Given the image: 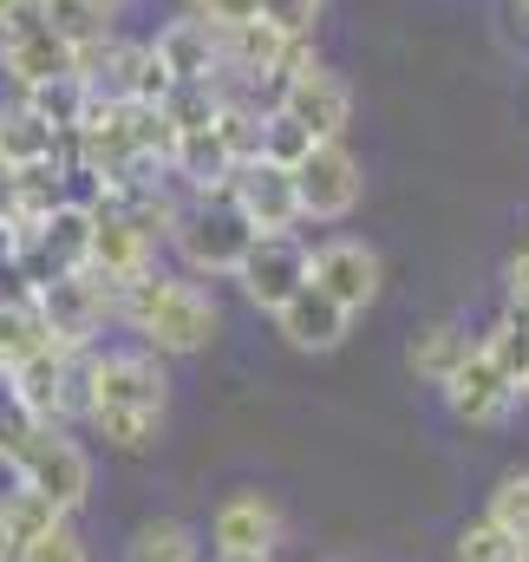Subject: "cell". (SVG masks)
Segmentation results:
<instances>
[{
    "instance_id": "ac0fdd59",
    "label": "cell",
    "mask_w": 529,
    "mask_h": 562,
    "mask_svg": "<svg viewBox=\"0 0 529 562\" xmlns=\"http://www.w3.org/2000/svg\"><path fill=\"white\" fill-rule=\"evenodd\" d=\"M464 353H471V334H464L458 321H431V327H418V334L405 340V367H412L425 386H444V380L464 367Z\"/></svg>"
},
{
    "instance_id": "603a6c76",
    "label": "cell",
    "mask_w": 529,
    "mask_h": 562,
    "mask_svg": "<svg viewBox=\"0 0 529 562\" xmlns=\"http://www.w3.org/2000/svg\"><path fill=\"white\" fill-rule=\"evenodd\" d=\"M307 150H314V138H307V132H301V125H294L281 105H268V112H262V150H256V157L281 164V170H294Z\"/></svg>"
},
{
    "instance_id": "e575fe53",
    "label": "cell",
    "mask_w": 529,
    "mask_h": 562,
    "mask_svg": "<svg viewBox=\"0 0 529 562\" xmlns=\"http://www.w3.org/2000/svg\"><path fill=\"white\" fill-rule=\"evenodd\" d=\"M183 7H190V0H183Z\"/></svg>"
},
{
    "instance_id": "9a60e30c",
    "label": "cell",
    "mask_w": 529,
    "mask_h": 562,
    "mask_svg": "<svg viewBox=\"0 0 529 562\" xmlns=\"http://www.w3.org/2000/svg\"><path fill=\"white\" fill-rule=\"evenodd\" d=\"M157 59L170 66V79L183 86H216V72H223V26H210L203 13H177L170 26H157Z\"/></svg>"
},
{
    "instance_id": "6da1fadb",
    "label": "cell",
    "mask_w": 529,
    "mask_h": 562,
    "mask_svg": "<svg viewBox=\"0 0 529 562\" xmlns=\"http://www.w3.org/2000/svg\"><path fill=\"white\" fill-rule=\"evenodd\" d=\"M170 413V373L150 347H92V400L86 425L112 445V451H150Z\"/></svg>"
},
{
    "instance_id": "7402d4cb",
    "label": "cell",
    "mask_w": 529,
    "mask_h": 562,
    "mask_svg": "<svg viewBox=\"0 0 529 562\" xmlns=\"http://www.w3.org/2000/svg\"><path fill=\"white\" fill-rule=\"evenodd\" d=\"M477 340H484V347L497 353V367H504V373L524 386V373H529V321H517V314L504 307V314H497V321H491Z\"/></svg>"
},
{
    "instance_id": "1f68e13d",
    "label": "cell",
    "mask_w": 529,
    "mask_h": 562,
    "mask_svg": "<svg viewBox=\"0 0 529 562\" xmlns=\"http://www.w3.org/2000/svg\"><path fill=\"white\" fill-rule=\"evenodd\" d=\"M524 406H529V373H524Z\"/></svg>"
},
{
    "instance_id": "f1b7e54d",
    "label": "cell",
    "mask_w": 529,
    "mask_h": 562,
    "mask_svg": "<svg viewBox=\"0 0 529 562\" xmlns=\"http://www.w3.org/2000/svg\"><path fill=\"white\" fill-rule=\"evenodd\" d=\"M504 288L510 294H529V236L510 249V262H504Z\"/></svg>"
},
{
    "instance_id": "5bb4252c",
    "label": "cell",
    "mask_w": 529,
    "mask_h": 562,
    "mask_svg": "<svg viewBox=\"0 0 529 562\" xmlns=\"http://www.w3.org/2000/svg\"><path fill=\"white\" fill-rule=\"evenodd\" d=\"M268 321H274V334H281L294 353H334V347L353 334V314H347L334 294H320L314 281H307V288H294Z\"/></svg>"
},
{
    "instance_id": "4316f807",
    "label": "cell",
    "mask_w": 529,
    "mask_h": 562,
    "mask_svg": "<svg viewBox=\"0 0 529 562\" xmlns=\"http://www.w3.org/2000/svg\"><path fill=\"white\" fill-rule=\"evenodd\" d=\"M320 7L327 0H262V13L274 33H288V40H314V26H320Z\"/></svg>"
},
{
    "instance_id": "cb8c5ba5",
    "label": "cell",
    "mask_w": 529,
    "mask_h": 562,
    "mask_svg": "<svg viewBox=\"0 0 529 562\" xmlns=\"http://www.w3.org/2000/svg\"><path fill=\"white\" fill-rule=\"evenodd\" d=\"M451 562H517V537H510V530H497L491 517H477V524H464V530H458Z\"/></svg>"
},
{
    "instance_id": "836d02e7",
    "label": "cell",
    "mask_w": 529,
    "mask_h": 562,
    "mask_svg": "<svg viewBox=\"0 0 529 562\" xmlns=\"http://www.w3.org/2000/svg\"><path fill=\"white\" fill-rule=\"evenodd\" d=\"M119 7H125V0H119Z\"/></svg>"
},
{
    "instance_id": "277c9868",
    "label": "cell",
    "mask_w": 529,
    "mask_h": 562,
    "mask_svg": "<svg viewBox=\"0 0 529 562\" xmlns=\"http://www.w3.org/2000/svg\"><path fill=\"white\" fill-rule=\"evenodd\" d=\"M7 477L26 484L33 497H46L59 517H72V510L92 497V451H86L59 419H46V425H33V438L13 451Z\"/></svg>"
},
{
    "instance_id": "52a82bcc",
    "label": "cell",
    "mask_w": 529,
    "mask_h": 562,
    "mask_svg": "<svg viewBox=\"0 0 529 562\" xmlns=\"http://www.w3.org/2000/svg\"><path fill=\"white\" fill-rule=\"evenodd\" d=\"M444 393V406L458 413L464 425H477V431H497V425L517 419V406H524V386L497 367V353L484 347V340H471V353H464V367L438 386Z\"/></svg>"
},
{
    "instance_id": "d6a6232c",
    "label": "cell",
    "mask_w": 529,
    "mask_h": 562,
    "mask_svg": "<svg viewBox=\"0 0 529 562\" xmlns=\"http://www.w3.org/2000/svg\"><path fill=\"white\" fill-rule=\"evenodd\" d=\"M216 562H243V557H216Z\"/></svg>"
},
{
    "instance_id": "83f0119b",
    "label": "cell",
    "mask_w": 529,
    "mask_h": 562,
    "mask_svg": "<svg viewBox=\"0 0 529 562\" xmlns=\"http://www.w3.org/2000/svg\"><path fill=\"white\" fill-rule=\"evenodd\" d=\"M190 13H203L210 26H243L262 13V0H190Z\"/></svg>"
},
{
    "instance_id": "e0dca14e",
    "label": "cell",
    "mask_w": 529,
    "mask_h": 562,
    "mask_svg": "<svg viewBox=\"0 0 529 562\" xmlns=\"http://www.w3.org/2000/svg\"><path fill=\"white\" fill-rule=\"evenodd\" d=\"M46 7V26L86 59V53H99L105 40H119V0H40Z\"/></svg>"
},
{
    "instance_id": "8fae6325",
    "label": "cell",
    "mask_w": 529,
    "mask_h": 562,
    "mask_svg": "<svg viewBox=\"0 0 529 562\" xmlns=\"http://www.w3.org/2000/svg\"><path fill=\"white\" fill-rule=\"evenodd\" d=\"M307 236H294V229H281V236H256L249 243V256H243V269H236V288H243V301L256 307V314H274L294 288H307Z\"/></svg>"
},
{
    "instance_id": "4dcf8cb0",
    "label": "cell",
    "mask_w": 529,
    "mask_h": 562,
    "mask_svg": "<svg viewBox=\"0 0 529 562\" xmlns=\"http://www.w3.org/2000/svg\"><path fill=\"white\" fill-rule=\"evenodd\" d=\"M517 13H524V20H529V0H517Z\"/></svg>"
},
{
    "instance_id": "484cf974",
    "label": "cell",
    "mask_w": 529,
    "mask_h": 562,
    "mask_svg": "<svg viewBox=\"0 0 529 562\" xmlns=\"http://www.w3.org/2000/svg\"><path fill=\"white\" fill-rule=\"evenodd\" d=\"M484 517H491L497 530L524 537V530H529V471H510V477H497V491L484 497Z\"/></svg>"
},
{
    "instance_id": "ffe728a7",
    "label": "cell",
    "mask_w": 529,
    "mask_h": 562,
    "mask_svg": "<svg viewBox=\"0 0 529 562\" xmlns=\"http://www.w3.org/2000/svg\"><path fill=\"white\" fill-rule=\"evenodd\" d=\"M59 510L46 504V497H33L26 484H13V491H0V562H13L46 524H53Z\"/></svg>"
},
{
    "instance_id": "d6986e66",
    "label": "cell",
    "mask_w": 529,
    "mask_h": 562,
    "mask_svg": "<svg viewBox=\"0 0 529 562\" xmlns=\"http://www.w3.org/2000/svg\"><path fill=\"white\" fill-rule=\"evenodd\" d=\"M20 105H26L46 132H59V138H66V132H79V125L92 119V86H86L79 72H66V79L26 86V92H20Z\"/></svg>"
},
{
    "instance_id": "f546056e",
    "label": "cell",
    "mask_w": 529,
    "mask_h": 562,
    "mask_svg": "<svg viewBox=\"0 0 529 562\" xmlns=\"http://www.w3.org/2000/svg\"><path fill=\"white\" fill-rule=\"evenodd\" d=\"M517 562H529V530H524V537H517Z\"/></svg>"
},
{
    "instance_id": "ba28073f",
    "label": "cell",
    "mask_w": 529,
    "mask_h": 562,
    "mask_svg": "<svg viewBox=\"0 0 529 562\" xmlns=\"http://www.w3.org/2000/svg\"><path fill=\"white\" fill-rule=\"evenodd\" d=\"M274 105H281L314 144L347 138V125H353V86H347L334 66H320V59L294 66V72L274 86Z\"/></svg>"
},
{
    "instance_id": "2e32d148",
    "label": "cell",
    "mask_w": 529,
    "mask_h": 562,
    "mask_svg": "<svg viewBox=\"0 0 529 562\" xmlns=\"http://www.w3.org/2000/svg\"><path fill=\"white\" fill-rule=\"evenodd\" d=\"M0 72L13 79V92H26V86H46V79L79 72V53H72L53 26H33L26 40H13V46L0 53Z\"/></svg>"
},
{
    "instance_id": "30bf717a",
    "label": "cell",
    "mask_w": 529,
    "mask_h": 562,
    "mask_svg": "<svg viewBox=\"0 0 529 562\" xmlns=\"http://www.w3.org/2000/svg\"><path fill=\"white\" fill-rule=\"evenodd\" d=\"M307 281H314L320 294H334L347 314H367V307L380 301V288H386V262H380V249L360 243V236H327V243L307 249Z\"/></svg>"
},
{
    "instance_id": "8992f818",
    "label": "cell",
    "mask_w": 529,
    "mask_h": 562,
    "mask_svg": "<svg viewBox=\"0 0 529 562\" xmlns=\"http://www.w3.org/2000/svg\"><path fill=\"white\" fill-rule=\"evenodd\" d=\"M360 190H367V170H360V157L347 150V138L314 144V150L294 164L301 223H347V216L360 210Z\"/></svg>"
},
{
    "instance_id": "44dd1931",
    "label": "cell",
    "mask_w": 529,
    "mask_h": 562,
    "mask_svg": "<svg viewBox=\"0 0 529 562\" xmlns=\"http://www.w3.org/2000/svg\"><path fill=\"white\" fill-rule=\"evenodd\" d=\"M125 562H203V550H196V530H190V524H177V517H150V524H137L132 557Z\"/></svg>"
},
{
    "instance_id": "9c48e42d",
    "label": "cell",
    "mask_w": 529,
    "mask_h": 562,
    "mask_svg": "<svg viewBox=\"0 0 529 562\" xmlns=\"http://www.w3.org/2000/svg\"><path fill=\"white\" fill-rule=\"evenodd\" d=\"M288 543V517L268 491H229L210 510V557H243V562H274Z\"/></svg>"
},
{
    "instance_id": "d4e9b609",
    "label": "cell",
    "mask_w": 529,
    "mask_h": 562,
    "mask_svg": "<svg viewBox=\"0 0 529 562\" xmlns=\"http://www.w3.org/2000/svg\"><path fill=\"white\" fill-rule=\"evenodd\" d=\"M13 562H92V550H86V537H79L72 517H53V524H46V530H40Z\"/></svg>"
},
{
    "instance_id": "7c38bea8",
    "label": "cell",
    "mask_w": 529,
    "mask_h": 562,
    "mask_svg": "<svg viewBox=\"0 0 529 562\" xmlns=\"http://www.w3.org/2000/svg\"><path fill=\"white\" fill-rule=\"evenodd\" d=\"M92 269L112 281V288L137 281L144 269H157V236L137 223L119 196H105V203L92 210Z\"/></svg>"
},
{
    "instance_id": "4fadbf2b",
    "label": "cell",
    "mask_w": 529,
    "mask_h": 562,
    "mask_svg": "<svg viewBox=\"0 0 529 562\" xmlns=\"http://www.w3.org/2000/svg\"><path fill=\"white\" fill-rule=\"evenodd\" d=\"M236 196V210L256 223V236H281V229H301V203H294V170L268 164V157H249L229 170L223 183Z\"/></svg>"
},
{
    "instance_id": "5b68a950",
    "label": "cell",
    "mask_w": 529,
    "mask_h": 562,
    "mask_svg": "<svg viewBox=\"0 0 529 562\" xmlns=\"http://www.w3.org/2000/svg\"><path fill=\"white\" fill-rule=\"evenodd\" d=\"M33 301H40V321H46L53 347H99L105 321H119V288L99 269L46 281V288H33Z\"/></svg>"
},
{
    "instance_id": "3957f363",
    "label": "cell",
    "mask_w": 529,
    "mask_h": 562,
    "mask_svg": "<svg viewBox=\"0 0 529 562\" xmlns=\"http://www.w3.org/2000/svg\"><path fill=\"white\" fill-rule=\"evenodd\" d=\"M164 243L177 249L183 276H236L249 243H256V223L236 210L229 190H183Z\"/></svg>"
},
{
    "instance_id": "7a4b0ae2",
    "label": "cell",
    "mask_w": 529,
    "mask_h": 562,
    "mask_svg": "<svg viewBox=\"0 0 529 562\" xmlns=\"http://www.w3.org/2000/svg\"><path fill=\"white\" fill-rule=\"evenodd\" d=\"M119 321L157 360H190V353H203L223 334L216 294L196 276H164V269H144L137 281L119 288Z\"/></svg>"
},
{
    "instance_id": "d590c367",
    "label": "cell",
    "mask_w": 529,
    "mask_h": 562,
    "mask_svg": "<svg viewBox=\"0 0 529 562\" xmlns=\"http://www.w3.org/2000/svg\"><path fill=\"white\" fill-rule=\"evenodd\" d=\"M327 562H334V557H327Z\"/></svg>"
}]
</instances>
